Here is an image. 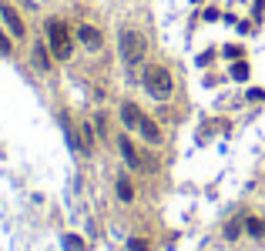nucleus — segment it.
I'll return each mask as SVG.
<instances>
[{
  "instance_id": "2eb2a0df",
  "label": "nucleus",
  "mask_w": 265,
  "mask_h": 251,
  "mask_svg": "<svg viewBox=\"0 0 265 251\" xmlns=\"http://www.w3.org/2000/svg\"><path fill=\"white\" fill-rule=\"evenodd\" d=\"M232 77H235V81H245V77H249V64H245V60H242V64H235V67H232Z\"/></svg>"
},
{
  "instance_id": "20e7f679",
  "label": "nucleus",
  "mask_w": 265,
  "mask_h": 251,
  "mask_svg": "<svg viewBox=\"0 0 265 251\" xmlns=\"http://www.w3.org/2000/svg\"><path fill=\"white\" fill-rule=\"evenodd\" d=\"M0 20L7 24V30L14 34V37H27V27H24V17L17 14L14 7H10L7 0H0Z\"/></svg>"
},
{
  "instance_id": "6e6552de",
  "label": "nucleus",
  "mask_w": 265,
  "mask_h": 251,
  "mask_svg": "<svg viewBox=\"0 0 265 251\" xmlns=\"http://www.w3.org/2000/svg\"><path fill=\"white\" fill-rule=\"evenodd\" d=\"M34 64H37V71H50V67H54L50 44H34Z\"/></svg>"
},
{
  "instance_id": "9d476101",
  "label": "nucleus",
  "mask_w": 265,
  "mask_h": 251,
  "mask_svg": "<svg viewBox=\"0 0 265 251\" xmlns=\"http://www.w3.org/2000/svg\"><path fill=\"white\" fill-rule=\"evenodd\" d=\"M81 138H77V144H81V151L84 154H91L94 151V131H91V124H81V131H77Z\"/></svg>"
},
{
  "instance_id": "423d86ee",
  "label": "nucleus",
  "mask_w": 265,
  "mask_h": 251,
  "mask_svg": "<svg viewBox=\"0 0 265 251\" xmlns=\"http://www.w3.org/2000/svg\"><path fill=\"white\" fill-rule=\"evenodd\" d=\"M118 147H121V154H124V161H128L135 171L148 168V164H145V158H141V151H138V147L131 144V138H128V134H124V138H118Z\"/></svg>"
},
{
  "instance_id": "a211bd4d",
  "label": "nucleus",
  "mask_w": 265,
  "mask_h": 251,
  "mask_svg": "<svg viewBox=\"0 0 265 251\" xmlns=\"http://www.w3.org/2000/svg\"><path fill=\"white\" fill-rule=\"evenodd\" d=\"M67 251H84V241H77V238H64Z\"/></svg>"
},
{
  "instance_id": "7ed1b4c3",
  "label": "nucleus",
  "mask_w": 265,
  "mask_h": 251,
  "mask_svg": "<svg viewBox=\"0 0 265 251\" xmlns=\"http://www.w3.org/2000/svg\"><path fill=\"white\" fill-rule=\"evenodd\" d=\"M47 44H50V54H54L57 60H67V57H71L74 44H71V34H67L64 20H47Z\"/></svg>"
},
{
  "instance_id": "39448f33",
  "label": "nucleus",
  "mask_w": 265,
  "mask_h": 251,
  "mask_svg": "<svg viewBox=\"0 0 265 251\" xmlns=\"http://www.w3.org/2000/svg\"><path fill=\"white\" fill-rule=\"evenodd\" d=\"M77 41L84 44L88 50H101L104 47V34L97 30V27H91V24H81L77 27Z\"/></svg>"
},
{
  "instance_id": "f3484780",
  "label": "nucleus",
  "mask_w": 265,
  "mask_h": 251,
  "mask_svg": "<svg viewBox=\"0 0 265 251\" xmlns=\"http://www.w3.org/2000/svg\"><path fill=\"white\" fill-rule=\"evenodd\" d=\"M128 248H131V251H151V244H148V241H141V238H131V241H128Z\"/></svg>"
},
{
  "instance_id": "f03ea898",
  "label": "nucleus",
  "mask_w": 265,
  "mask_h": 251,
  "mask_svg": "<svg viewBox=\"0 0 265 251\" xmlns=\"http://www.w3.org/2000/svg\"><path fill=\"white\" fill-rule=\"evenodd\" d=\"M145 87H148V94H151L154 101H168L171 90H175V81H171L168 67H161V64L145 67Z\"/></svg>"
},
{
  "instance_id": "9b49d317",
  "label": "nucleus",
  "mask_w": 265,
  "mask_h": 251,
  "mask_svg": "<svg viewBox=\"0 0 265 251\" xmlns=\"http://www.w3.org/2000/svg\"><path fill=\"white\" fill-rule=\"evenodd\" d=\"M118 198L121 201H135V184L128 178H118Z\"/></svg>"
},
{
  "instance_id": "f8f14e48",
  "label": "nucleus",
  "mask_w": 265,
  "mask_h": 251,
  "mask_svg": "<svg viewBox=\"0 0 265 251\" xmlns=\"http://www.w3.org/2000/svg\"><path fill=\"white\" fill-rule=\"evenodd\" d=\"M245 231H249L252 238H265V221L262 218H249L245 221Z\"/></svg>"
},
{
  "instance_id": "ddd939ff",
  "label": "nucleus",
  "mask_w": 265,
  "mask_h": 251,
  "mask_svg": "<svg viewBox=\"0 0 265 251\" xmlns=\"http://www.w3.org/2000/svg\"><path fill=\"white\" fill-rule=\"evenodd\" d=\"M94 131H97V138L108 141V114H94Z\"/></svg>"
},
{
  "instance_id": "1a4fd4ad",
  "label": "nucleus",
  "mask_w": 265,
  "mask_h": 251,
  "mask_svg": "<svg viewBox=\"0 0 265 251\" xmlns=\"http://www.w3.org/2000/svg\"><path fill=\"white\" fill-rule=\"evenodd\" d=\"M145 114L138 111V104H131V101H124L121 104V121H124V128H135L138 131V121H141Z\"/></svg>"
},
{
  "instance_id": "0eeeda50",
  "label": "nucleus",
  "mask_w": 265,
  "mask_h": 251,
  "mask_svg": "<svg viewBox=\"0 0 265 251\" xmlns=\"http://www.w3.org/2000/svg\"><path fill=\"white\" fill-rule=\"evenodd\" d=\"M138 134H141L148 144H161V128L151 121V117H141V121H138Z\"/></svg>"
},
{
  "instance_id": "4468645a",
  "label": "nucleus",
  "mask_w": 265,
  "mask_h": 251,
  "mask_svg": "<svg viewBox=\"0 0 265 251\" xmlns=\"http://www.w3.org/2000/svg\"><path fill=\"white\" fill-rule=\"evenodd\" d=\"M238 231H242V218H235V221H228V228H225V238H238Z\"/></svg>"
},
{
  "instance_id": "6ab92c4d",
  "label": "nucleus",
  "mask_w": 265,
  "mask_h": 251,
  "mask_svg": "<svg viewBox=\"0 0 265 251\" xmlns=\"http://www.w3.org/2000/svg\"><path fill=\"white\" fill-rule=\"evenodd\" d=\"M249 101H265V90H249Z\"/></svg>"
},
{
  "instance_id": "f257e3e1",
  "label": "nucleus",
  "mask_w": 265,
  "mask_h": 251,
  "mask_svg": "<svg viewBox=\"0 0 265 251\" xmlns=\"http://www.w3.org/2000/svg\"><path fill=\"white\" fill-rule=\"evenodd\" d=\"M118 50H121V57H124V64H128V67L141 64V60H145V54H148L145 34L135 30V27H121V34H118Z\"/></svg>"
},
{
  "instance_id": "dca6fc26",
  "label": "nucleus",
  "mask_w": 265,
  "mask_h": 251,
  "mask_svg": "<svg viewBox=\"0 0 265 251\" xmlns=\"http://www.w3.org/2000/svg\"><path fill=\"white\" fill-rule=\"evenodd\" d=\"M0 54H14V44H10V37L4 30H0Z\"/></svg>"
}]
</instances>
